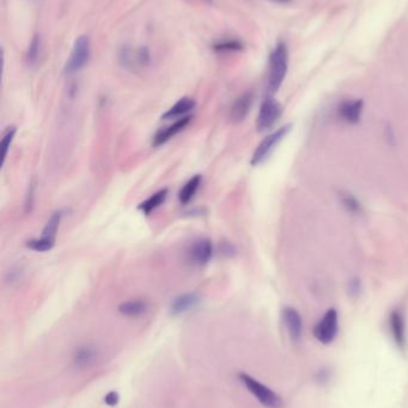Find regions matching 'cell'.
Returning <instances> with one entry per match:
<instances>
[{"label":"cell","mask_w":408,"mask_h":408,"mask_svg":"<svg viewBox=\"0 0 408 408\" xmlns=\"http://www.w3.org/2000/svg\"><path fill=\"white\" fill-rule=\"evenodd\" d=\"M289 69V48L285 42H278L270 55L268 62V76H267V91L274 95L279 91L285 81Z\"/></svg>","instance_id":"cell-1"},{"label":"cell","mask_w":408,"mask_h":408,"mask_svg":"<svg viewBox=\"0 0 408 408\" xmlns=\"http://www.w3.org/2000/svg\"><path fill=\"white\" fill-rule=\"evenodd\" d=\"M239 380L242 382V385L246 387V390L256 397V400L265 406L266 408H281L283 407V400L277 393L268 388L267 385H262L261 382L246 373H239Z\"/></svg>","instance_id":"cell-2"},{"label":"cell","mask_w":408,"mask_h":408,"mask_svg":"<svg viewBox=\"0 0 408 408\" xmlns=\"http://www.w3.org/2000/svg\"><path fill=\"white\" fill-rule=\"evenodd\" d=\"M291 130H293V124L288 123L278 128L277 130H274L273 133L268 134L255 149L254 154L251 157V165L259 166L262 163H265L270 158L276 147L289 135Z\"/></svg>","instance_id":"cell-3"},{"label":"cell","mask_w":408,"mask_h":408,"mask_svg":"<svg viewBox=\"0 0 408 408\" xmlns=\"http://www.w3.org/2000/svg\"><path fill=\"white\" fill-rule=\"evenodd\" d=\"M62 211H57L50 216L43 228L42 235L39 239H33L27 243V247L35 252H48L55 247V238L58 234Z\"/></svg>","instance_id":"cell-4"},{"label":"cell","mask_w":408,"mask_h":408,"mask_svg":"<svg viewBox=\"0 0 408 408\" xmlns=\"http://www.w3.org/2000/svg\"><path fill=\"white\" fill-rule=\"evenodd\" d=\"M91 55L90 49V40L88 36H79L74 41V48L69 54V60L66 62L65 71L66 74H74L79 72L88 65Z\"/></svg>","instance_id":"cell-5"},{"label":"cell","mask_w":408,"mask_h":408,"mask_svg":"<svg viewBox=\"0 0 408 408\" xmlns=\"http://www.w3.org/2000/svg\"><path fill=\"white\" fill-rule=\"evenodd\" d=\"M283 114V107L272 95L266 97L261 103L259 110L258 119H256V129L260 133L272 129L276 123L280 119Z\"/></svg>","instance_id":"cell-6"},{"label":"cell","mask_w":408,"mask_h":408,"mask_svg":"<svg viewBox=\"0 0 408 408\" xmlns=\"http://www.w3.org/2000/svg\"><path fill=\"white\" fill-rule=\"evenodd\" d=\"M339 330V315L335 308H329L314 327V337L320 343L328 345L335 339Z\"/></svg>","instance_id":"cell-7"},{"label":"cell","mask_w":408,"mask_h":408,"mask_svg":"<svg viewBox=\"0 0 408 408\" xmlns=\"http://www.w3.org/2000/svg\"><path fill=\"white\" fill-rule=\"evenodd\" d=\"M120 62L125 69L137 71L138 69H144L150 64V53L147 47H142L135 53L132 52L131 48L125 47L120 53Z\"/></svg>","instance_id":"cell-8"},{"label":"cell","mask_w":408,"mask_h":408,"mask_svg":"<svg viewBox=\"0 0 408 408\" xmlns=\"http://www.w3.org/2000/svg\"><path fill=\"white\" fill-rule=\"evenodd\" d=\"M363 111H364V100L359 98L346 100L340 103L338 107V116L343 122L350 126H356L362 120Z\"/></svg>","instance_id":"cell-9"},{"label":"cell","mask_w":408,"mask_h":408,"mask_svg":"<svg viewBox=\"0 0 408 408\" xmlns=\"http://www.w3.org/2000/svg\"><path fill=\"white\" fill-rule=\"evenodd\" d=\"M281 317L291 339L298 342L303 332V320L300 314L293 307H285L281 312Z\"/></svg>","instance_id":"cell-10"},{"label":"cell","mask_w":408,"mask_h":408,"mask_svg":"<svg viewBox=\"0 0 408 408\" xmlns=\"http://www.w3.org/2000/svg\"><path fill=\"white\" fill-rule=\"evenodd\" d=\"M253 102H254V97L251 92H246L242 95H239L230 109V114H229L230 121L232 123H241L244 121L251 111Z\"/></svg>","instance_id":"cell-11"},{"label":"cell","mask_w":408,"mask_h":408,"mask_svg":"<svg viewBox=\"0 0 408 408\" xmlns=\"http://www.w3.org/2000/svg\"><path fill=\"white\" fill-rule=\"evenodd\" d=\"M201 303L200 295L197 293H187L174 298L170 305V313L173 315H181L189 310L197 308Z\"/></svg>","instance_id":"cell-12"},{"label":"cell","mask_w":408,"mask_h":408,"mask_svg":"<svg viewBox=\"0 0 408 408\" xmlns=\"http://www.w3.org/2000/svg\"><path fill=\"white\" fill-rule=\"evenodd\" d=\"M389 324H390V331L393 334L394 340L397 346L401 350H404L406 347V321L400 310H393L389 315Z\"/></svg>","instance_id":"cell-13"},{"label":"cell","mask_w":408,"mask_h":408,"mask_svg":"<svg viewBox=\"0 0 408 408\" xmlns=\"http://www.w3.org/2000/svg\"><path fill=\"white\" fill-rule=\"evenodd\" d=\"M189 122H191V116H185V117L177 120L176 122L170 124L169 127H166L164 129L158 130L157 134L154 136L152 145L154 147L164 145L166 142L169 141L170 139L174 138L175 135L185 129Z\"/></svg>","instance_id":"cell-14"},{"label":"cell","mask_w":408,"mask_h":408,"mask_svg":"<svg viewBox=\"0 0 408 408\" xmlns=\"http://www.w3.org/2000/svg\"><path fill=\"white\" fill-rule=\"evenodd\" d=\"M213 257V244L208 239H199L192 245L191 258L198 265L208 264Z\"/></svg>","instance_id":"cell-15"},{"label":"cell","mask_w":408,"mask_h":408,"mask_svg":"<svg viewBox=\"0 0 408 408\" xmlns=\"http://www.w3.org/2000/svg\"><path fill=\"white\" fill-rule=\"evenodd\" d=\"M340 204L352 216H361L364 214V206L361 199L348 190H340L338 192Z\"/></svg>","instance_id":"cell-16"},{"label":"cell","mask_w":408,"mask_h":408,"mask_svg":"<svg viewBox=\"0 0 408 408\" xmlns=\"http://www.w3.org/2000/svg\"><path fill=\"white\" fill-rule=\"evenodd\" d=\"M194 107H196V100L189 98V97H183V98L174 104L173 107H170L166 114H163L162 119L170 120L177 119V117H185L186 114L193 110Z\"/></svg>","instance_id":"cell-17"},{"label":"cell","mask_w":408,"mask_h":408,"mask_svg":"<svg viewBox=\"0 0 408 408\" xmlns=\"http://www.w3.org/2000/svg\"><path fill=\"white\" fill-rule=\"evenodd\" d=\"M166 197H168V190L163 189L150 196L147 201L140 203L138 209L145 215H150L154 210L157 209L158 206H162L163 203L166 202Z\"/></svg>","instance_id":"cell-18"},{"label":"cell","mask_w":408,"mask_h":408,"mask_svg":"<svg viewBox=\"0 0 408 408\" xmlns=\"http://www.w3.org/2000/svg\"><path fill=\"white\" fill-rule=\"evenodd\" d=\"M147 302L142 300H132V301L123 302L119 305V312L126 317H140L144 313H147Z\"/></svg>","instance_id":"cell-19"},{"label":"cell","mask_w":408,"mask_h":408,"mask_svg":"<svg viewBox=\"0 0 408 408\" xmlns=\"http://www.w3.org/2000/svg\"><path fill=\"white\" fill-rule=\"evenodd\" d=\"M201 182H203V177L200 175L193 177L191 180L185 184V187H182L180 192H178V201L182 204H187L191 199L197 194L198 189L200 187Z\"/></svg>","instance_id":"cell-20"},{"label":"cell","mask_w":408,"mask_h":408,"mask_svg":"<svg viewBox=\"0 0 408 408\" xmlns=\"http://www.w3.org/2000/svg\"><path fill=\"white\" fill-rule=\"evenodd\" d=\"M97 351L91 346H81L74 352V363L78 366H89L96 362Z\"/></svg>","instance_id":"cell-21"},{"label":"cell","mask_w":408,"mask_h":408,"mask_svg":"<svg viewBox=\"0 0 408 408\" xmlns=\"http://www.w3.org/2000/svg\"><path fill=\"white\" fill-rule=\"evenodd\" d=\"M41 46H42L41 36L36 34L31 40L30 43H29L27 54H26V60H27V65L29 67H35V66L38 65L40 55H41Z\"/></svg>","instance_id":"cell-22"},{"label":"cell","mask_w":408,"mask_h":408,"mask_svg":"<svg viewBox=\"0 0 408 408\" xmlns=\"http://www.w3.org/2000/svg\"><path fill=\"white\" fill-rule=\"evenodd\" d=\"M213 49L218 52V53H229V52H239L243 49L242 43L237 41V40H225V41H220L217 42L213 46Z\"/></svg>","instance_id":"cell-23"},{"label":"cell","mask_w":408,"mask_h":408,"mask_svg":"<svg viewBox=\"0 0 408 408\" xmlns=\"http://www.w3.org/2000/svg\"><path fill=\"white\" fill-rule=\"evenodd\" d=\"M15 135L16 127H8L3 134V139H1V163L3 164H4L5 158L8 157V149L15 139Z\"/></svg>","instance_id":"cell-24"},{"label":"cell","mask_w":408,"mask_h":408,"mask_svg":"<svg viewBox=\"0 0 408 408\" xmlns=\"http://www.w3.org/2000/svg\"><path fill=\"white\" fill-rule=\"evenodd\" d=\"M348 294L352 298H358L362 291V281L358 277H353L348 281Z\"/></svg>","instance_id":"cell-25"},{"label":"cell","mask_w":408,"mask_h":408,"mask_svg":"<svg viewBox=\"0 0 408 408\" xmlns=\"http://www.w3.org/2000/svg\"><path fill=\"white\" fill-rule=\"evenodd\" d=\"M34 199H35V184L30 183L29 185V189H28L27 196H26V211L27 213H30L33 210V206H34Z\"/></svg>","instance_id":"cell-26"},{"label":"cell","mask_w":408,"mask_h":408,"mask_svg":"<svg viewBox=\"0 0 408 408\" xmlns=\"http://www.w3.org/2000/svg\"><path fill=\"white\" fill-rule=\"evenodd\" d=\"M120 401V395L118 392L115 390H112V392H109L106 397H104V402L108 404V406H116V404H119Z\"/></svg>","instance_id":"cell-27"},{"label":"cell","mask_w":408,"mask_h":408,"mask_svg":"<svg viewBox=\"0 0 408 408\" xmlns=\"http://www.w3.org/2000/svg\"><path fill=\"white\" fill-rule=\"evenodd\" d=\"M273 1H277V3H289L290 0H273Z\"/></svg>","instance_id":"cell-28"},{"label":"cell","mask_w":408,"mask_h":408,"mask_svg":"<svg viewBox=\"0 0 408 408\" xmlns=\"http://www.w3.org/2000/svg\"><path fill=\"white\" fill-rule=\"evenodd\" d=\"M208 1H212V0H208Z\"/></svg>","instance_id":"cell-29"}]
</instances>
